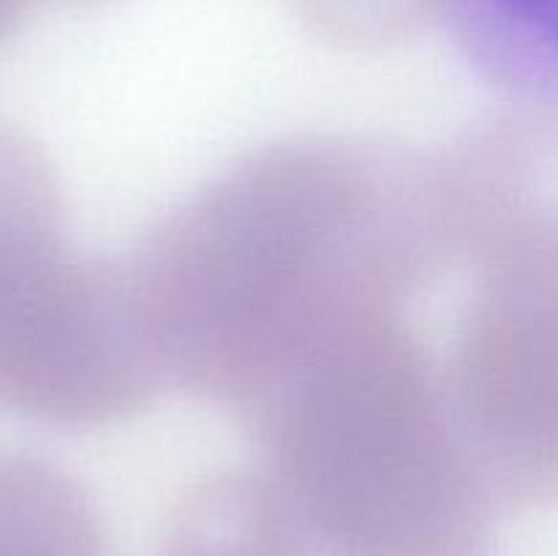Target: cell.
I'll return each instance as SVG.
<instances>
[{"instance_id": "3957f363", "label": "cell", "mask_w": 558, "mask_h": 556, "mask_svg": "<svg viewBox=\"0 0 558 556\" xmlns=\"http://www.w3.org/2000/svg\"><path fill=\"white\" fill-rule=\"evenodd\" d=\"M63 213L41 147L0 125V409L101 428L167 385L125 267L76 256Z\"/></svg>"}, {"instance_id": "7a4b0ae2", "label": "cell", "mask_w": 558, "mask_h": 556, "mask_svg": "<svg viewBox=\"0 0 558 556\" xmlns=\"http://www.w3.org/2000/svg\"><path fill=\"white\" fill-rule=\"evenodd\" d=\"M248 414L294 556H490L499 518L401 311L322 341Z\"/></svg>"}, {"instance_id": "5b68a950", "label": "cell", "mask_w": 558, "mask_h": 556, "mask_svg": "<svg viewBox=\"0 0 558 556\" xmlns=\"http://www.w3.org/2000/svg\"><path fill=\"white\" fill-rule=\"evenodd\" d=\"M0 556H104L82 485L41 458L0 456Z\"/></svg>"}, {"instance_id": "ba28073f", "label": "cell", "mask_w": 558, "mask_h": 556, "mask_svg": "<svg viewBox=\"0 0 558 556\" xmlns=\"http://www.w3.org/2000/svg\"><path fill=\"white\" fill-rule=\"evenodd\" d=\"M305 25L343 49H381L436 20V0H294Z\"/></svg>"}, {"instance_id": "6da1fadb", "label": "cell", "mask_w": 558, "mask_h": 556, "mask_svg": "<svg viewBox=\"0 0 558 556\" xmlns=\"http://www.w3.org/2000/svg\"><path fill=\"white\" fill-rule=\"evenodd\" d=\"M456 265L436 153L314 134L196 191L125 273L167 390L248 412L322 341Z\"/></svg>"}, {"instance_id": "52a82bcc", "label": "cell", "mask_w": 558, "mask_h": 556, "mask_svg": "<svg viewBox=\"0 0 558 556\" xmlns=\"http://www.w3.org/2000/svg\"><path fill=\"white\" fill-rule=\"evenodd\" d=\"M161 556H294V548L265 478L221 472L180 496Z\"/></svg>"}, {"instance_id": "277c9868", "label": "cell", "mask_w": 558, "mask_h": 556, "mask_svg": "<svg viewBox=\"0 0 558 556\" xmlns=\"http://www.w3.org/2000/svg\"><path fill=\"white\" fill-rule=\"evenodd\" d=\"M477 287L439 363L441 390L496 518L558 488V221L472 262Z\"/></svg>"}, {"instance_id": "8992f818", "label": "cell", "mask_w": 558, "mask_h": 556, "mask_svg": "<svg viewBox=\"0 0 558 556\" xmlns=\"http://www.w3.org/2000/svg\"><path fill=\"white\" fill-rule=\"evenodd\" d=\"M558 0H436L474 65L501 87L539 98L556 87Z\"/></svg>"}, {"instance_id": "9c48e42d", "label": "cell", "mask_w": 558, "mask_h": 556, "mask_svg": "<svg viewBox=\"0 0 558 556\" xmlns=\"http://www.w3.org/2000/svg\"><path fill=\"white\" fill-rule=\"evenodd\" d=\"M36 0H0V41L14 33V27L25 20Z\"/></svg>"}]
</instances>
